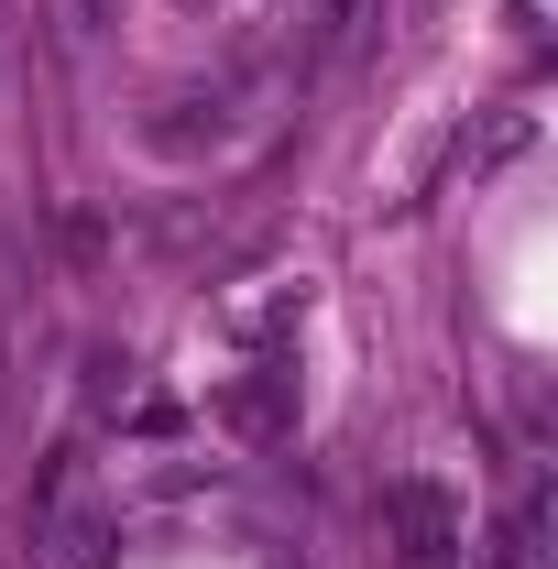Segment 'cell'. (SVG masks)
<instances>
[{"label":"cell","instance_id":"obj_2","mask_svg":"<svg viewBox=\"0 0 558 569\" xmlns=\"http://www.w3.org/2000/svg\"><path fill=\"white\" fill-rule=\"evenodd\" d=\"M219 417H230V427H252V438H275V427H285V383H241Z\"/></svg>","mask_w":558,"mask_h":569},{"label":"cell","instance_id":"obj_4","mask_svg":"<svg viewBox=\"0 0 558 569\" xmlns=\"http://www.w3.org/2000/svg\"><path fill=\"white\" fill-rule=\"evenodd\" d=\"M110 559V515H77L67 526V569H99Z\"/></svg>","mask_w":558,"mask_h":569},{"label":"cell","instance_id":"obj_5","mask_svg":"<svg viewBox=\"0 0 558 569\" xmlns=\"http://www.w3.org/2000/svg\"><path fill=\"white\" fill-rule=\"evenodd\" d=\"M187 11H209V0H187Z\"/></svg>","mask_w":558,"mask_h":569},{"label":"cell","instance_id":"obj_3","mask_svg":"<svg viewBox=\"0 0 558 569\" xmlns=\"http://www.w3.org/2000/svg\"><path fill=\"white\" fill-rule=\"evenodd\" d=\"M56 241H67V263H110V219H99V209H67Z\"/></svg>","mask_w":558,"mask_h":569},{"label":"cell","instance_id":"obj_1","mask_svg":"<svg viewBox=\"0 0 558 569\" xmlns=\"http://www.w3.org/2000/svg\"><path fill=\"white\" fill-rule=\"evenodd\" d=\"M383 503H395V526H406V559H417V569H449V548H460V526H449V503L427 493V482H395Z\"/></svg>","mask_w":558,"mask_h":569}]
</instances>
